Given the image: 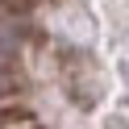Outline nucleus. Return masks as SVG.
I'll list each match as a JSON object with an SVG mask.
<instances>
[{
	"label": "nucleus",
	"instance_id": "1",
	"mask_svg": "<svg viewBox=\"0 0 129 129\" xmlns=\"http://www.w3.org/2000/svg\"><path fill=\"white\" fill-rule=\"evenodd\" d=\"M21 50V25L9 17H0V67H9Z\"/></svg>",
	"mask_w": 129,
	"mask_h": 129
},
{
	"label": "nucleus",
	"instance_id": "2",
	"mask_svg": "<svg viewBox=\"0 0 129 129\" xmlns=\"http://www.w3.org/2000/svg\"><path fill=\"white\" fill-rule=\"evenodd\" d=\"M34 121V112L29 108H17V104H9V108H0V129H21Z\"/></svg>",
	"mask_w": 129,
	"mask_h": 129
},
{
	"label": "nucleus",
	"instance_id": "3",
	"mask_svg": "<svg viewBox=\"0 0 129 129\" xmlns=\"http://www.w3.org/2000/svg\"><path fill=\"white\" fill-rule=\"evenodd\" d=\"M21 92V75L9 67H0V100H13V96Z\"/></svg>",
	"mask_w": 129,
	"mask_h": 129
},
{
	"label": "nucleus",
	"instance_id": "4",
	"mask_svg": "<svg viewBox=\"0 0 129 129\" xmlns=\"http://www.w3.org/2000/svg\"><path fill=\"white\" fill-rule=\"evenodd\" d=\"M21 129H42V125H38V121H29V125H21Z\"/></svg>",
	"mask_w": 129,
	"mask_h": 129
}]
</instances>
